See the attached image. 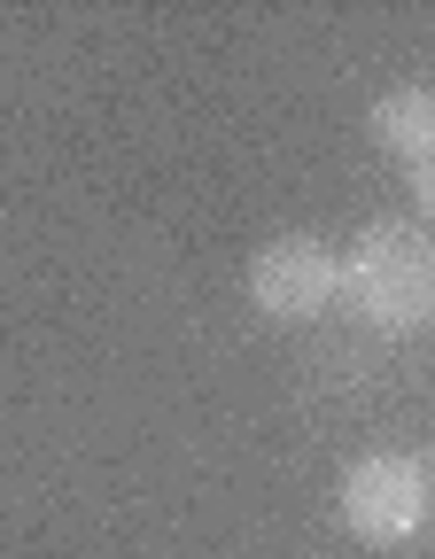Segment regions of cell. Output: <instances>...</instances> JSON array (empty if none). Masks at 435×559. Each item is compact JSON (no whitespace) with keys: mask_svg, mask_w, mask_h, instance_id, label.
Returning <instances> with one entry per match:
<instances>
[{"mask_svg":"<svg viewBox=\"0 0 435 559\" xmlns=\"http://www.w3.org/2000/svg\"><path fill=\"white\" fill-rule=\"evenodd\" d=\"M342 304L381 334H427L435 326V234L366 226L342 249Z\"/></svg>","mask_w":435,"mask_h":559,"instance_id":"cell-1","label":"cell"},{"mask_svg":"<svg viewBox=\"0 0 435 559\" xmlns=\"http://www.w3.org/2000/svg\"><path fill=\"white\" fill-rule=\"evenodd\" d=\"M334 506H342V528H350L357 544L397 551V544H412V536L427 528L435 489H427L420 459H404V451H366V459H350V466H342Z\"/></svg>","mask_w":435,"mask_h":559,"instance_id":"cell-2","label":"cell"},{"mask_svg":"<svg viewBox=\"0 0 435 559\" xmlns=\"http://www.w3.org/2000/svg\"><path fill=\"white\" fill-rule=\"evenodd\" d=\"M249 304L280 326H304L327 304H342V257L311 234H280L249 257Z\"/></svg>","mask_w":435,"mask_h":559,"instance_id":"cell-3","label":"cell"},{"mask_svg":"<svg viewBox=\"0 0 435 559\" xmlns=\"http://www.w3.org/2000/svg\"><path fill=\"white\" fill-rule=\"evenodd\" d=\"M374 140H381L389 156L427 164L435 156V86H389L374 102Z\"/></svg>","mask_w":435,"mask_h":559,"instance_id":"cell-4","label":"cell"},{"mask_svg":"<svg viewBox=\"0 0 435 559\" xmlns=\"http://www.w3.org/2000/svg\"><path fill=\"white\" fill-rule=\"evenodd\" d=\"M412 202H420V218H427V234H435V156L412 164Z\"/></svg>","mask_w":435,"mask_h":559,"instance_id":"cell-5","label":"cell"},{"mask_svg":"<svg viewBox=\"0 0 435 559\" xmlns=\"http://www.w3.org/2000/svg\"><path fill=\"white\" fill-rule=\"evenodd\" d=\"M420 474H427V489H435V443H427V451H420Z\"/></svg>","mask_w":435,"mask_h":559,"instance_id":"cell-6","label":"cell"}]
</instances>
